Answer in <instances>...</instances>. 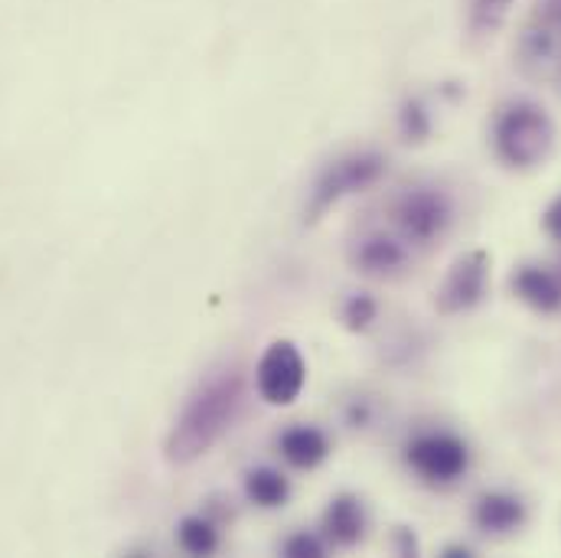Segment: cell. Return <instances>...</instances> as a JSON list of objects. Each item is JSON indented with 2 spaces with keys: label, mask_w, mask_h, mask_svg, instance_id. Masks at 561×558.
<instances>
[{
  "label": "cell",
  "mask_w": 561,
  "mask_h": 558,
  "mask_svg": "<svg viewBox=\"0 0 561 558\" xmlns=\"http://www.w3.org/2000/svg\"><path fill=\"white\" fill-rule=\"evenodd\" d=\"M242 402H245V379L236 363L219 366L209 376H203L193 386V392L183 399L176 419L167 431V441H163L167 460L176 467H186L206 457L232 431V424L242 412Z\"/></svg>",
  "instance_id": "cell-1"
},
{
  "label": "cell",
  "mask_w": 561,
  "mask_h": 558,
  "mask_svg": "<svg viewBox=\"0 0 561 558\" xmlns=\"http://www.w3.org/2000/svg\"><path fill=\"white\" fill-rule=\"evenodd\" d=\"M493 153L513 170H533L549 160L556 147V122L529 99L506 102L493 118Z\"/></svg>",
  "instance_id": "cell-2"
},
{
  "label": "cell",
  "mask_w": 561,
  "mask_h": 558,
  "mask_svg": "<svg viewBox=\"0 0 561 558\" xmlns=\"http://www.w3.org/2000/svg\"><path fill=\"white\" fill-rule=\"evenodd\" d=\"M386 170H389V160L379 150H353V153L330 160L310 186V200H307L310 219H320L323 213L340 206L346 196L366 193L386 176Z\"/></svg>",
  "instance_id": "cell-3"
},
{
  "label": "cell",
  "mask_w": 561,
  "mask_h": 558,
  "mask_svg": "<svg viewBox=\"0 0 561 558\" xmlns=\"http://www.w3.org/2000/svg\"><path fill=\"white\" fill-rule=\"evenodd\" d=\"M392 223L405 246H431L450 229L454 206H450L447 193H440L434 186H415L396 200Z\"/></svg>",
  "instance_id": "cell-4"
},
{
  "label": "cell",
  "mask_w": 561,
  "mask_h": 558,
  "mask_svg": "<svg viewBox=\"0 0 561 558\" xmlns=\"http://www.w3.org/2000/svg\"><path fill=\"white\" fill-rule=\"evenodd\" d=\"M405 464L424 483H457L470 470V447L450 431H424L405 447Z\"/></svg>",
  "instance_id": "cell-5"
},
{
  "label": "cell",
  "mask_w": 561,
  "mask_h": 558,
  "mask_svg": "<svg viewBox=\"0 0 561 558\" xmlns=\"http://www.w3.org/2000/svg\"><path fill=\"white\" fill-rule=\"evenodd\" d=\"M307 386V363L290 340H275L259 366H255V389L268 406H290L300 399Z\"/></svg>",
  "instance_id": "cell-6"
},
{
  "label": "cell",
  "mask_w": 561,
  "mask_h": 558,
  "mask_svg": "<svg viewBox=\"0 0 561 558\" xmlns=\"http://www.w3.org/2000/svg\"><path fill=\"white\" fill-rule=\"evenodd\" d=\"M486 284H490V259L486 252H467L460 255L437 287V310L454 317V314H467L473 310L483 297H486Z\"/></svg>",
  "instance_id": "cell-7"
},
{
  "label": "cell",
  "mask_w": 561,
  "mask_h": 558,
  "mask_svg": "<svg viewBox=\"0 0 561 558\" xmlns=\"http://www.w3.org/2000/svg\"><path fill=\"white\" fill-rule=\"evenodd\" d=\"M350 265L366 278H399L409 269V246L389 232H366L350 246Z\"/></svg>",
  "instance_id": "cell-8"
},
{
  "label": "cell",
  "mask_w": 561,
  "mask_h": 558,
  "mask_svg": "<svg viewBox=\"0 0 561 558\" xmlns=\"http://www.w3.org/2000/svg\"><path fill=\"white\" fill-rule=\"evenodd\" d=\"M526 523V503L516 493L490 490L473 503V526L486 536H513Z\"/></svg>",
  "instance_id": "cell-9"
},
{
  "label": "cell",
  "mask_w": 561,
  "mask_h": 558,
  "mask_svg": "<svg viewBox=\"0 0 561 558\" xmlns=\"http://www.w3.org/2000/svg\"><path fill=\"white\" fill-rule=\"evenodd\" d=\"M510 284H513V294L536 314H559L561 310V272L556 269L519 265Z\"/></svg>",
  "instance_id": "cell-10"
},
{
  "label": "cell",
  "mask_w": 561,
  "mask_h": 558,
  "mask_svg": "<svg viewBox=\"0 0 561 558\" xmlns=\"http://www.w3.org/2000/svg\"><path fill=\"white\" fill-rule=\"evenodd\" d=\"M278 454L297 470H313L330 457V437L317 424H290L278 434Z\"/></svg>",
  "instance_id": "cell-11"
},
{
  "label": "cell",
  "mask_w": 561,
  "mask_h": 558,
  "mask_svg": "<svg viewBox=\"0 0 561 558\" xmlns=\"http://www.w3.org/2000/svg\"><path fill=\"white\" fill-rule=\"evenodd\" d=\"M366 526H369V516H366V506H363L359 497L340 493L323 510V536L333 546H343V549L356 546L366 536Z\"/></svg>",
  "instance_id": "cell-12"
},
{
  "label": "cell",
  "mask_w": 561,
  "mask_h": 558,
  "mask_svg": "<svg viewBox=\"0 0 561 558\" xmlns=\"http://www.w3.org/2000/svg\"><path fill=\"white\" fill-rule=\"evenodd\" d=\"M513 7H516V0H467V7H463L467 36H470L473 43L493 39V36L506 26Z\"/></svg>",
  "instance_id": "cell-13"
},
{
  "label": "cell",
  "mask_w": 561,
  "mask_h": 558,
  "mask_svg": "<svg viewBox=\"0 0 561 558\" xmlns=\"http://www.w3.org/2000/svg\"><path fill=\"white\" fill-rule=\"evenodd\" d=\"M242 490H245L249 503H255L262 510H278L290 497V480L275 467H252L242 480Z\"/></svg>",
  "instance_id": "cell-14"
},
{
  "label": "cell",
  "mask_w": 561,
  "mask_h": 558,
  "mask_svg": "<svg viewBox=\"0 0 561 558\" xmlns=\"http://www.w3.org/2000/svg\"><path fill=\"white\" fill-rule=\"evenodd\" d=\"M176 543L190 556H209L219 549V529L206 516H186L176 529Z\"/></svg>",
  "instance_id": "cell-15"
},
{
  "label": "cell",
  "mask_w": 561,
  "mask_h": 558,
  "mask_svg": "<svg viewBox=\"0 0 561 558\" xmlns=\"http://www.w3.org/2000/svg\"><path fill=\"white\" fill-rule=\"evenodd\" d=\"M376 314H379V307H376V300L369 294H350L346 304H343V310H340V317L353 330H366L376 320Z\"/></svg>",
  "instance_id": "cell-16"
},
{
  "label": "cell",
  "mask_w": 561,
  "mask_h": 558,
  "mask_svg": "<svg viewBox=\"0 0 561 558\" xmlns=\"http://www.w3.org/2000/svg\"><path fill=\"white\" fill-rule=\"evenodd\" d=\"M323 539L313 536V533H294L280 543V553L284 556H323Z\"/></svg>",
  "instance_id": "cell-17"
},
{
  "label": "cell",
  "mask_w": 561,
  "mask_h": 558,
  "mask_svg": "<svg viewBox=\"0 0 561 558\" xmlns=\"http://www.w3.org/2000/svg\"><path fill=\"white\" fill-rule=\"evenodd\" d=\"M542 229H546V236H549L552 242H559L561 246V196H556V200L549 203V209L542 213Z\"/></svg>",
  "instance_id": "cell-18"
},
{
  "label": "cell",
  "mask_w": 561,
  "mask_h": 558,
  "mask_svg": "<svg viewBox=\"0 0 561 558\" xmlns=\"http://www.w3.org/2000/svg\"><path fill=\"white\" fill-rule=\"evenodd\" d=\"M559 23H561V16H559Z\"/></svg>",
  "instance_id": "cell-19"
}]
</instances>
